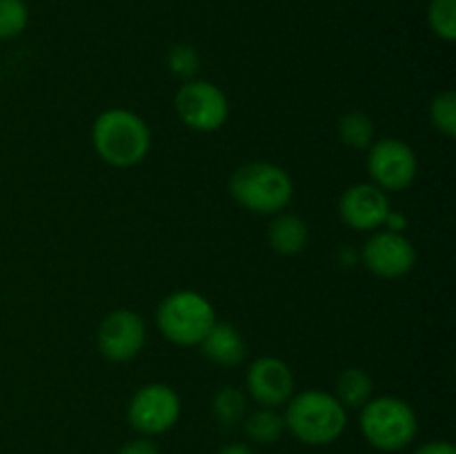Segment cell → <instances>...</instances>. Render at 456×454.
<instances>
[{"label":"cell","mask_w":456,"mask_h":454,"mask_svg":"<svg viewBox=\"0 0 456 454\" xmlns=\"http://www.w3.org/2000/svg\"><path fill=\"white\" fill-rule=\"evenodd\" d=\"M285 405V430L305 445L334 443L347 427V409L330 392H298Z\"/></svg>","instance_id":"6da1fadb"},{"label":"cell","mask_w":456,"mask_h":454,"mask_svg":"<svg viewBox=\"0 0 456 454\" xmlns=\"http://www.w3.org/2000/svg\"><path fill=\"white\" fill-rule=\"evenodd\" d=\"M94 151L111 167L127 169L150 154L151 132L145 120L129 109H107L94 120Z\"/></svg>","instance_id":"7a4b0ae2"},{"label":"cell","mask_w":456,"mask_h":454,"mask_svg":"<svg viewBox=\"0 0 456 454\" xmlns=\"http://www.w3.org/2000/svg\"><path fill=\"white\" fill-rule=\"evenodd\" d=\"M230 194L248 212L276 216L292 203L294 182L279 165L252 160L234 169L230 176Z\"/></svg>","instance_id":"3957f363"},{"label":"cell","mask_w":456,"mask_h":454,"mask_svg":"<svg viewBox=\"0 0 456 454\" xmlns=\"http://www.w3.org/2000/svg\"><path fill=\"white\" fill-rule=\"evenodd\" d=\"M359 427L372 448L381 452H399L417 436L419 418L408 401L399 396H379L361 408Z\"/></svg>","instance_id":"277c9868"},{"label":"cell","mask_w":456,"mask_h":454,"mask_svg":"<svg viewBox=\"0 0 456 454\" xmlns=\"http://www.w3.org/2000/svg\"><path fill=\"white\" fill-rule=\"evenodd\" d=\"M156 323L160 334L169 343L181 347L200 345L212 325L216 323V312L208 296L194 289H178L160 301L156 312Z\"/></svg>","instance_id":"5b68a950"},{"label":"cell","mask_w":456,"mask_h":454,"mask_svg":"<svg viewBox=\"0 0 456 454\" xmlns=\"http://www.w3.org/2000/svg\"><path fill=\"white\" fill-rule=\"evenodd\" d=\"M178 118L194 132H216L230 118L225 92L208 80H185L174 98Z\"/></svg>","instance_id":"8992f818"},{"label":"cell","mask_w":456,"mask_h":454,"mask_svg":"<svg viewBox=\"0 0 456 454\" xmlns=\"http://www.w3.org/2000/svg\"><path fill=\"white\" fill-rule=\"evenodd\" d=\"M127 418L141 434H165L181 418V396L167 383H147L129 401Z\"/></svg>","instance_id":"52a82bcc"},{"label":"cell","mask_w":456,"mask_h":454,"mask_svg":"<svg viewBox=\"0 0 456 454\" xmlns=\"http://www.w3.org/2000/svg\"><path fill=\"white\" fill-rule=\"evenodd\" d=\"M368 172L383 191H403L419 174V158L408 142L399 138H381L370 145Z\"/></svg>","instance_id":"ba28073f"},{"label":"cell","mask_w":456,"mask_h":454,"mask_svg":"<svg viewBox=\"0 0 456 454\" xmlns=\"http://www.w3.org/2000/svg\"><path fill=\"white\" fill-rule=\"evenodd\" d=\"M361 263L379 279L395 280L417 265V247L403 231H374L361 249Z\"/></svg>","instance_id":"9c48e42d"},{"label":"cell","mask_w":456,"mask_h":454,"mask_svg":"<svg viewBox=\"0 0 456 454\" xmlns=\"http://www.w3.org/2000/svg\"><path fill=\"white\" fill-rule=\"evenodd\" d=\"M147 338L145 320L134 310H114L101 320L96 334L98 350L114 363H127L142 352Z\"/></svg>","instance_id":"30bf717a"},{"label":"cell","mask_w":456,"mask_h":454,"mask_svg":"<svg viewBox=\"0 0 456 454\" xmlns=\"http://www.w3.org/2000/svg\"><path fill=\"white\" fill-rule=\"evenodd\" d=\"M390 212V199L374 182H356L347 187L338 200L341 221L356 231H377L386 225Z\"/></svg>","instance_id":"8fae6325"},{"label":"cell","mask_w":456,"mask_h":454,"mask_svg":"<svg viewBox=\"0 0 456 454\" xmlns=\"http://www.w3.org/2000/svg\"><path fill=\"white\" fill-rule=\"evenodd\" d=\"M292 368L276 356H261L248 369V392L261 408H279L294 396Z\"/></svg>","instance_id":"7c38bea8"},{"label":"cell","mask_w":456,"mask_h":454,"mask_svg":"<svg viewBox=\"0 0 456 454\" xmlns=\"http://www.w3.org/2000/svg\"><path fill=\"white\" fill-rule=\"evenodd\" d=\"M199 347L212 363L221 365V368H236L248 354L243 334L232 323H218V320L212 325Z\"/></svg>","instance_id":"4fadbf2b"},{"label":"cell","mask_w":456,"mask_h":454,"mask_svg":"<svg viewBox=\"0 0 456 454\" xmlns=\"http://www.w3.org/2000/svg\"><path fill=\"white\" fill-rule=\"evenodd\" d=\"M272 249L283 256L301 254L310 243V225L297 214H276L267 231Z\"/></svg>","instance_id":"5bb4252c"},{"label":"cell","mask_w":456,"mask_h":454,"mask_svg":"<svg viewBox=\"0 0 456 454\" xmlns=\"http://www.w3.org/2000/svg\"><path fill=\"white\" fill-rule=\"evenodd\" d=\"M374 381L365 369L347 368L337 378V399L346 409H361L372 399Z\"/></svg>","instance_id":"9a60e30c"},{"label":"cell","mask_w":456,"mask_h":454,"mask_svg":"<svg viewBox=\"0 0 456 454\" xmlns=\"http://www.w3.org/2000/svg\"><path fill=\"white\" fill-rule=\"evenodd\" d=\"M245 434L258 445H272L283 436L285 421L283 414L276 412V408H258L248 414L243 421Z\"/></svg>","instance_id":"2e32d148"},{"label":"cell","mask_w":456,"mask_h":454,"mask_svg":"<svg viewBox=\"0 0 456 454\" xmlns=\"http://www.w3.org/2000/svg\"><path fill=\"white\" fill-rule=\"evenodd\" d=\"M337 134L346 147L370 150L374 142V123L365 111H347L338 118Z\"/></svg>","instance_id":"e0dca14e"},{"label":"cell","mask_w":456,"mask_h":454,"mask_svg":"<svg viewBox=\"0 0 456 454\" xmlns=\"http://www.w3.org/2000/svg\"><path fill=\"white\" fill-rule=\"evenodd\" d=\"M214 417L221 426L234 427L236 423H240L248 414V399H245L243 392L234 385H225L214 394L212 401Z\"/></svg>","instance_id":"ac0fdd59"},{"label":"cell","mask_w":456,"mask_h":454,"mask_svg":"<svg viewBox=\"0 0 456 454\" xmlns=\"http://www.w3.org/2000/svg\"><path fill=\"white\" fill-rule=\"evenodd\" d=\"M430 123L441 136H456V93L452 89L441 92L430 102Z\"/></svg>","instance_id":"d6986e66"},{"label":"cell","mask_w":456,"mask_h":454,"mask_svg":"<svg viewBox=\"0 0 456 454\" xmlns=\"http://www.w3.org/2000/svg\"><path fill=\"white\" fill-rule=\"evenodd\" d=\"M428 25L445 43L456 40V0H432L428 7Z\"/></svg>","instance_id":"ffe728a7"},{"label":"cell","mask_w":456,"mask_h":454,"mask_svg":"<svg viewBox=\"0 0 456 454\" xmlns=\"http://www.w3.org/2000/svg\"><path fill=\"white\" fill-rule=\"evenodd\" d=\"M29 25V9L25 0H0V40L20 36Z\"/></svg>","instance_id":"44dd1931"},{"label":"cell","mask_w":456,"mask_h":454,"mask_svg":"<svg viewBox=\"0 0 456 454\" xmlns=\"http://www.w3.org/2000/svg\"><path fill=\"white\" fill-rule=\"evenodd\" d=\"M167 67L181 80H194L196 71L200 67L199 52L191 45H176V47L169 49Z\"/></svg>","instance_id":"7402d4cb"},{"label":"cell","mask_w":456,"mask_h":454,"mask_svg":"<svg viewBox=\"0 0 456 454\" xmlns=\"http://www.w3.org/2000/svg\"><path fill=\"white\" fill-rule=\"evenodd\" d=\"M118 454H160V450L154 441L134 439V441H127V443L118 450Z\"/></svg>","instance_id":"603a6c76"},{"label":"cell","mask_w":456,"mask_h":454,"mask_svg":"<svg viewBox=\"0 0 456 454\" xmlns=\"http://www.w3.org/2000/svg\"><path fill=\"white\" fill-rule=\"evenodd\" d=\"M414 454H456V448L450 441H428L414 450Z\"/></svg>","instance_id":"cb8c5ba5"},{"label":"cell","mask_w":456,"mask_h":454,"mask_svg":"<svg viewBox=\"0 0 456 454\" xmlns=\"http://www.w3.org/2000/svg\"><path fill=\"white\" fill-rule=\"evenodd\" d=\"M218 454H254V452L243 443H230L225 445V448H221V452Z\"/></svg>","instance_id":"d4e9b609"}]
</instances>
